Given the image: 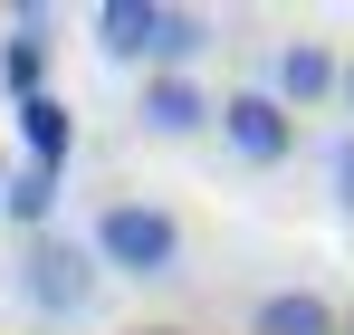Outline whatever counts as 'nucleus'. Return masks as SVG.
Returning a JSON list of instances; mask_svg holds the SVG:
<instances>
[{"instance_id": "f257e3e1", "label": "nucleus", "mask_w": 354, "mask_h": 335, "mask_svg": "<svg viewBox=\"0 0 354 335\" xmlns=\"http://www.w3.org/2000/svg\"><path fill=\"white\" fill-rule=\"evenodd\" d=\"M96 48L115 67H144V77H192V57L211 48V19L201 10H163V0H106L96 10Z\"/></svg>"}, {"instance_id": "f03ea898", "label": "nucleus", "mask_w": 354, "mask_h": 335, "mask_svg": "<svg viewBox=\"0 0 354 335\" xmlns=\"http://www.w3.org/2000/svg\"><path fill=\"white\" fill-rule=\"evenodd\" d=\"M86 249H96V269L153 287V278H173V269H182V221L163 211V201H106Z\"/></svg>"}, {"instance_id": "7ed1b4c3", "label": "nucleus", "mask_w": 354, "mask_h": 335, "mask_svg": "<svg viewBox=\"0 0 354 335\" xmlns=\"http://www.w3.org/2000/svg\"><path fill=\"white\" fill-rule=\"evenodd\" d=\"M10 278H19V297H29L39 316H86L106 269H96V249H86V239H67V230H39V239H29V259H19Z\"/></svg>"}, {"instance_id": "20e7f679", "label": "nucleus", "mask_w": 354, "mask_h": 335, "mask_svg": "<svg viewBox=\"0 0 354 335\" xmlns=\"http://www.w3.org/2000/svg\"><path fill=\"white\" fill-rule=\"evenodd\" d=\"M211 125H221V144H230L239 163H259V172H278V163L297 154V115L278 106L268 87H239V96H221V115H211Z\"/></svg>"}, {"instance_id": "39448f33", "label": "nucleus", "mask_w": 354, "mask_h": 335, "mask_svg": "<svg viewBox=\"0 0 354 335\" xmlns=\"http://www.w3.org/2000/svg\"><path fill=\"white\" fill-rule=\"evenodd\" d=\"M211 115H221V96H211L201 77H144V87H134V125H144L153 144H192Z\"/></svg>"}, {"instance_id": "423d86ee", "label": "nucleus", "mask_w": 354, "mask_h": 335, "mask_svg": "<svg viewBox=\"0 0 354 335\" xmlns=\"http://www.w3.org/2000/svg\"><path fill=\"white\" fill-rule=\"evenodd\" d=\"M335 77H345V57L326 48V39H288L278 67H268V96H278L288 115H306V106H326V96H335Z\"/></svg>"}, {"instance_id": "0eeeda50", "label": "nucleus", "mask_w": 354, "mask_h": 335, "mask_svg": "<svg viewBox=\"0 0 354 335\" xmlns=\"http://www.w3.org/2000/svg\"><path fill=\"white\" fill-rule=\"evenodd\" d=\"M10 125H19L29 172H67V154H77V115H67V96H29V106H10Z\"/></svg>"}, {"instance_id": "6e6552de", "label": "nucleus", "mask_w": 354, "mask_h": 335, "mask_svg": "<svg viewBox=\"0 0 354 335\" xmlns=\"http://www.w3.org/2000/svg\"><path fill=\"white\" fill-rule=\"evenodd\" d=\"M0 87H10V106L48 96V10H19V29L0 39Z\"/></svg>"}, {"instance_id": "1a4fd4ad", "label": "nucleus", "mask_w": 354, "mask_h": 335, "mask_svg": "<svg viewBox=\"0 0 354 335\" xmlns=\"http://www.w3.org/2000/svg\"><path fill=\"white\" fill-rule=\"evenodd\" d=\"M249 335H335V307L316 287H278V297L249 307Z\"/></svg>"}, {"instance_id": "9d476101", "label": "nucleus", "mask_w": 354, "mask_h": 335, "mask_svg": "<svg viewBox=\"0 0 354 335\" xmlns=\"http://www.w3.org/2000/svg\"><path fill=\"white\" fill-rule=\"evenodd\" d=\"M48 211H58V172H29V163H10V192H0V221H19L29 239L48 230Z\"/></svg>"}, {"instance_id": "9b49d317", "label": "nucleus", "mask_w": 354, "mask_h": 335, "mask_svg": "<svg viewBox=\"0 0 354 335\" xmlns=\"http://www.w3.org/2000/svg\"><path fill=\"white\" fill-rule=\"evenodd\" d=\"M326 182H335V211L354 221V134H335V154H326Z\"/></svg>"}, {"instance_id": "f8f14e48", "label": "nucleus", "mask_w": 354, "mask_h": 335, "mask_svg": "<svg viewBox=\"0 0 354 335\" xmlns=\"http://www.w3.org/2000/svg\"><path fill=\"white\" fill-rule=\"evenodd\" d=\"M335 96H345V115H354V57H345V77H335Z\"/></svg>"}, {"instance_id": "ddd939ff", "label": "nucleus", "mask_w": 354, "mask_h": 335, "mask_svg": "<svg viewBox=\"0 0 354 335\" xmlns=\"http://www.w3.org/2000/svg\"><path fill=\"white\" fill-rule=\"evenodd\" d=\"M335 335H354V307H345V316H335Z\"/></svg>"}, {"instance_id": "4468645a", "label": "nucleus", "mask_w": 354, "mask_h": 335, "mask_svg": "<svg viewBox=\"0 0 354 335\" xmlns=\"http://www.w3.org/2000/svg\"><path fill=\"white\" fill-rule=\"evenodd\" d=\"M0 192H10V154H0Z\"/></svg>"}, {"instance_id": "2eb2a0df", "label": "nucleus", "mask_w": 354, "mask_h": 335, "mask_svg": "<svg viewBox=\"0 0 354 335\" xmlns=\"http://www.w3.org/2000/svg\"><path fill=\"white\" fill-rule=\"evenodd\" d=\"M0 287H10V269H0Z\"/></svg>"}]
</instances>
